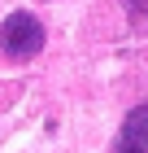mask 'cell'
<instances>
[{
  "label": "cell",
  "instance_id": "3957f363",
  "mask_svg": "<svg viewBox=\"0 0 148 153\" xmlns=\"http://www.w3.org/2000/svg\"><path fill=\"white\" fill-rule=\"evenodd\" d=\"M126 18H131V26L144 35L148 31V0H126Z\"/></svg>",
  "mask_w": 148,
  "mask_h": 153
},
{
  "label": "cell",
  "instance_id": "7a4b0ae2",
  "mask_svg": "<svg viewBox=\"0 0 148 153\" xmlns=\"http://www.w3.org/2000/svg\"><path fill=\"white\" fill-rule=\"evenodd\" d=\"M113 153H148V105H135L122 118V131H118Z\"/></svg>",
  "mask_w": 148,
  "mask_h": 153
},
{
  "label": "cell",
  "instance_id": "6da1fadb",
  "mask_svg": "<svg viewBox=\"0 0 148 153\" xmlns=\"http://www.w3.org/2000/svg\"><path fill=\"white\" fill-rule=\"evenodd\" d=\"M0 53L9 61H31L44 53V22L35 18V13L18 9L9 13L4 22H0Z\"/></svg>",
  "mask_w": 148,
  "mask_h": 153
}]
</instances>
